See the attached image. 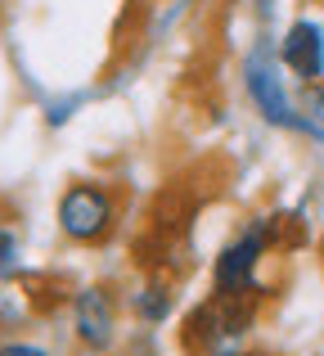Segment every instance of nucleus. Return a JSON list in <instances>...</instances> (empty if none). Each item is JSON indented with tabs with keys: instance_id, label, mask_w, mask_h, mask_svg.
I'll return each instance as SVG.
<instances>
[{
	"instance_id": "obj_9",
	"label": "nucleus",
	"mask_w": 324,
	"mask_h": 356,
	"mask_svg": "<svg viewBox=\"0 0 324 356\" xmlns=\"http://www.w3.org/2000/svg\"><path fill=\"white\" fill-rule=\"evenodd\" d=\"M0 356H45V352L32 348V343H5V348H0Z\"/></svg>"
},
{
	"instance_id": "obj_7",
	"label": "nucleus",
	"mask_w": 324,
	"mask_h": 356,
	"mask_svg": "<svg viewBox=\"0 0 324 356\" xmlns=\"http://www.w3.org/2000/svg\"><path fill=\"white\" fill-rule=\"evenodd\" d=\"M14 257H18V235L9 226H0V275L14 266Z\"/></svg>"
},
{
	"instance_id": "obj_3",
	"label": "nucleus",
	"mask_w": 324,
	"mask_h": 356,
	"mask_svg": "<svg viewBox=\"0 0 324 356\" xmlns=\"http://www.w3.org/2000/svg\"><path fill=\"white\" fill-rule=\"evenodd\" d=\"M266 243H271V226L266 221H253L235 243H225V252L216 257V270H212L216 298H244L257 284V266H262Z\"/></svg>"
},
{
	"instance_id": "obj_5",
	"label": "nucleus",
	"mask_w": 324,
	"mask_h": 356,
	"mask_svg": "<svg viewBox=\"0 0 324 356\" xmlns=\"http://www.w3.org/2000/svg\"><path fill=\"white\" fill-rule=\"evenodd\" d=\"M72 325H77V339L86 348L104 352L113 348V334H117V307L108 298V289H81L77 302H72Z\"/></svg>"
},
{
	"instance_id": "obj_6",
	"label": "nucleus",
	"mask_w": 324,
	"mask_h": 356,
	"mask_svg": "<svg viewBox=\"0 0 324 356\" xmlns=\"http://www.w3.org/2000/svg\"><path fill=\"white\" fill-rule=\"evenodd\" d=\"M135 312L144 316V321H167V316H171V289L167 284H149L144 289V293H135Z\"/></svg>"
},
{
	"instance_id": "obj_4",
	"label": "nucleus",
	"mask_w": 324,
	"mask_h": 356,
	"mask_svg": "<svg viewBox=\"0 0 324 356\" xmlns=\"http://www.w3.org/2000/svg\"><path fill=\"white\" fill-rule=\"evenodd\" d=\"M280 63L293 72L298 81H320L324 77V27L316 18H298L280 41Z\"/></svg>"
},
{
	"instance_id": "obj_8",
	"label": "nucleus",
	"mask_w": 324,
	"mask_h": 356,
	"mask_svg": "<svg viewBox=\"0 0 324 356\" xmlns=\"http://www.w3.org/2000/svg\"><path fill=\"white\" fill-rule=\"evenodd\" d=\"M307 118H316L324 127V77L311 81V90H307Z\"/></svg>"
},
{
	"instance_id": "obj_1",
	"label": "nucleus",
	"mask_w": 324,
	"mask_h": 356,
	"mask_svg": "<svg viewBox=\"0 0 324 356\" xmlns=\"http://www.w3.org/2000/svg\"><path fill=\"white\" fill-rule=\"evenodd\" d=\"M244 86L248 95H253L257 113H262L271 127H284V131H307V136L324 140V127L316 118L298 113V104L289 99V90H284V77H280V54L271 50H253L244 63Z\"/></svg>"
},
{
	"instance_id": "obj_2",
	"label": "nucleus",
	"mask_w": 324,
	"mask_h": 356,
	"mask_svg": "<svg viewBox=\"0 0 324 356\" xmlns=\"http://www.w3.org/2000/svg\"><path fill=\"white\" fill-rule=\"evenodd\" d=\"M113 221H117V199L104 190V185L77 181V185L63 190V199H59V230L68 239L99 243V239H108Z\"/></svg>"
}]
</instances>
